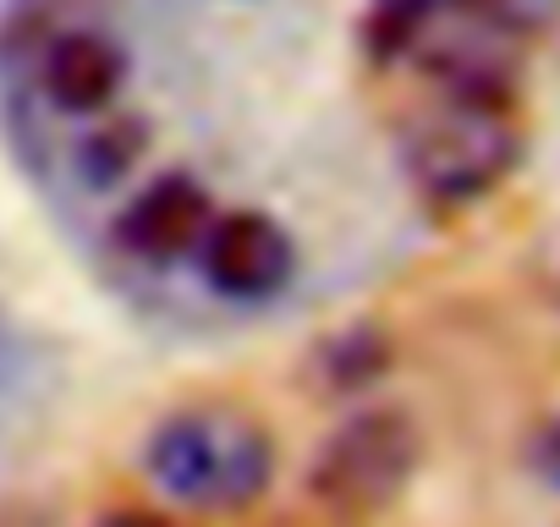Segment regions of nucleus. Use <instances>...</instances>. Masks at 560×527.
Masks as SVG:
<instances>
[{
    "instance_id": "7ed1b4c3",
    "label": "nucleus",
    "mask_w": 560,
    "mask_h": 527,
    "mask_svg": "<svg viewBox=\"0 0 560 527\" xmlns=\"http://www.w3.org/2000/svg\"><path fill=\"white\" fill-rule=\"evenodd\" d=\"M412 472H418L412 418L390 412V407H369V412H352L319 445V456L308 467V489L336 516H369V511L390 505Z\"/></svg>"
},
{
    "instance_id": "6e6552de",
    "label": "nucleus",
    "mask_w": 560,
    "mask_h": 527,
    "mask_svg": "<svg viewBox=\"0 0 560 527\" xmlns=\"http://www.w3.org/2000/svg\"><path fill=\"white\" fill-rule=\"evenodd\" d=\"M538 472L549 478V489L560 494V418L544 429V440H538Z\"/></svg>"
},
{
    "instance_id": "39448f33",
    "label": "nucleus",
    "mask_w": 560,
    "mask_h": 527,
    "mask_svg": "<svg viewBox=\"0 0 560 527\" xmlns=\"http://www.w3.org/2000/svg\"><path fill=\"white\" fill-rule=\"evenodd\" d=\"M209 225H214L209 192L192 176L171 171V176H154L149 187H138L132 203L116 214V247L127 258H138V264L165 270V264H176V258L203 247Z\"/></svg>"
},
{
    "instance_id": "423d86ee",
    "label": "nucleus",
    "mask_w": 560,
    "mask_h": 527,
    "mask_svg": "<svg viewBox=\"0 0 560 527\" xmlns=\"http://www.w3.org/2000/svg\"><path fill=\"white\" fill-rule=\"evenodd\" d=\"M39 89L67 116H100L127 89V50L100 28H67L39 56Z\"/></svg>"
},
{
    "instance_id": "0eeeda50",
    "label": "nucleus",
    "mask_w": 560,
    "mask_h": 527,
    "mask_svg": "<svg viewBox=\"0 0 560 527\" xmlns=\"http://www.w3.org/2000/svg\"><path fill=\"white\" fill-rule=\"evenodd\" d=\"M143 143H149V138H143V121H110V127L89 132V138L78 143V171H83V181H89V187L121 181V176L138 165Z\"/></svg>"
},
{
    "instance_id": "f257e3e1",
    "label": "nucleus",
    "mask_w": 560,
    "mask_h": 527,
    "mask_svg": "<svg viewBox=\"0 0 560 527\" xmlns=\"http://www.w3.org/2000/svg\"><path fill=\"white\" fill-rule=\"evenodd\" d=\"M149 478L192 511H242L269 489L275 450L269 434L236 407H187L171 412L143 450Z\"/></svg>"
},
{
    "instance_id": "20e7f679",
    "label": "nucleus",
    "mask_w": 560,
    "mask_h": 527,
    "mask_svg": "<svg viewBox=\"0 0 560 527\" xmlns=\"http://www.w3.org/2000/svg\"><path fill=\"white\" fill-rule=\"evenodd\" d=\"M198 270L231 303H269L287 292V281L298 270V247L280 220H269L258 209H231V214H214V225L198 247Z\"/></svg>"
},
{
    "instance_id": "f03ea898",
    "label": "nucleus",
    "mask_w": 560,
    "mask_h": 527,
    "mask_svg": "<svg viewBox=\"0 0 560 527\" xmlns=\"http://www.w3.org/2000/svg\"><path fill=\"white\" fill-rule=\"evenodd\" d=\"M401 154L423 192H434L445 203H467L511 176L522 138L494 99H445L440 110H429L407 127Z\"/></svg>"
},
{
    "instance_id": "1a4fd4ad",
    "label": "nucleus",
    "mask_w": 560,
    "mask_h": 527,
    "mask_svg": "<svg viewBox=\"0 0 560 527\" xmlns=\"http://www.w3.org/2000/svg\"><path fill=\"white\" fill-rule=\"evenodd\" d=\"M100 527H171L165 516H149V511H116V516H105Z\"/></svg>"
}]
</instances>
